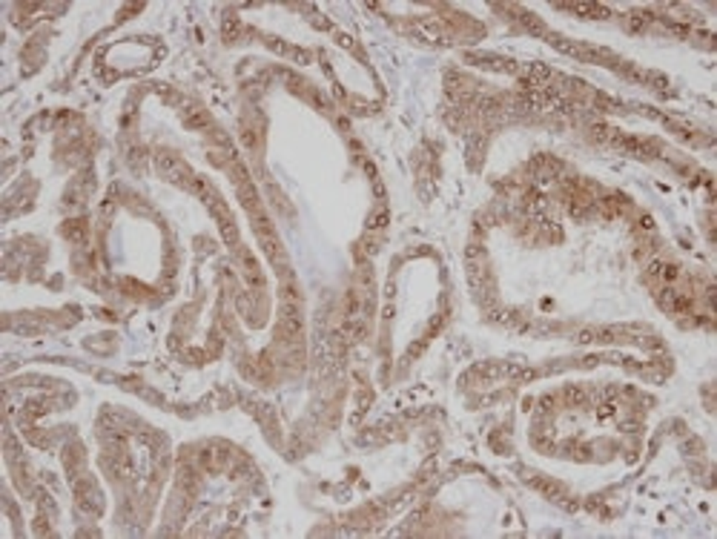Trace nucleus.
Wrapping results in <instances>:
<instances>
[{
    "instance_id": "f257e3e1",
    "label": "nucleus",
    "mask_w": 717,
    "mask_h": 539,
    "mask_svg": "<svg viewBox=\"0 0 717 539\" xmlns=\"http://www.w3.org/2000/svg\"><path fill=\"white\" fill-rule=\"evenodd\" d=\"M301 330H305V324H301V313H298V307H290V304H282V319H279V333L284 336V338H301Z\"/></svg>"
},
{
    "instance_id": "f03ea898",
    "label": "nucleus",
    "mask_w": 717,
    "mask_h": 539,
    "mask_svg": "<svg viewBox=\"0 0 717 539\" xmlns=\"http://www.w3.org/2000/svg\"><path fill=\"white\" fill-rule=\"evenodd\" d=\"M238 259H241V267H244L247 281H250V285H256V287H261L264 278H261V270H259V264H256V259H253V252H250V250H238Z\"/></svg>"
}]
</instances>
